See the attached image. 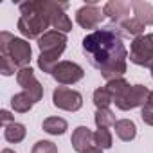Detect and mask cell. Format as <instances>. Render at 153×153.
I'll use <instances>...</instances> for the list:
<instances>
[{"mask_svg":"<svg viewBox=\"0 0 153 153\" xmlns=\"http://www.w3.org/2000/svg\"><path fill=\"white\" fill-rule=\"evenodd\" d=\"M0 153H16V151H15V149H11V148H4Z\"/></svg>","mask_w":153,"mask_h":153,"instance_id":"31","label":"cell"},{"mask_svg":"<svg viewBox=\"0 0 153 153\" xmlns=\"http://www.w3.org/2000/svg\"><path fill=\"white\" fill-rule=\"evenodd\" d=\"M0 52L2 56H9L18 68L31 67L29 63L33 59V49L25 38H16L9 31H2L0 33Z\"/></svg>","mask_w":153,"mask_h":153,"instance_id":"3","label":"cell"},{"mask_svg":"<svg viewBox=\"0 0 153 153\" xmlns=\"http://www.w3.org/2000/svg\"><path fill=\"white\" fill-rule=\"evenodd\" d=\"M67 7H68L67 2H56L54 13H52V29H54V31H59V33H63V34H67V33L72 31V20H70L68 15L65 13Z\"/></svg>","mask_w":153,"mask_h":153,"instance_id":"13","label":"cell"},{"mask_svg":"<svg viewBox=\"0 0 153 153\" xmlns=\"http://www.w3.org/2000/svg\"><path fill=\"white\" fill-rule=\"evenodd\" d=\"M33 106H34V103L25 92H18L11 97V108L16 114H27V112H31Z\"/></svg>","mask_w":153,"mask_h":153,"instance_id":"19","label":"cell"},{"mask_svg":"<svg viewBox=\"0 0 153 153\" xmlns=\"http://www.w3.org/2000/svg\"><path fill=\"white\" fill-rule=\"evenodd\" d=\"M0 123L6 128L7 124L15 123V115H11V112H7V110H0Z\"/></svg>","mask_w":153,"mask_h":153,"instance_id":"28","label":"cell"},{"mask_svg":"<svg viewBox=\"0 0 153 153\" xmlns=\"http://www.w3.org/2000/svg\"><path fill=\"white\" fill-rule=\"evenodd\" d=\"M16 83L22 87V92H25L33 99V103H38V101L43 99V87L36 79L34 70L31 67L18 68V72H16Z\"/></svg>","mask_w":153,"mask_h":153,"instance_id":"8","label":"cell"},{"mask_svg":"<svg viewBox=\"0 0 153 153\" xmlns=\"http://www.w3.org/2000/svg\"><path fill=\"white\" fill-rule=\"evenodd\" d=\"M51 76L56 79V83H59L61 87H67V85H76L78 81H81L85 78V70L76 61L63 59L56 65V68L52 70Z\"/></svg>","mask_w":153,"mask_h":153,"instance_id":"7","label":"cell"},{"mask_svg":"<svg viewBox=\"0 0 153 153\" xmlns=\"http://www.w3.org/2000/svg\"><path fill=\"white\" fill-rule=\"evenodd\" d=\"M67 47V34L59 31H47L43 36L38 38V49L40 52H54V51H65Z\"/></svg>","mask_w":153,"mask_h":153,"instance_id":"11","label":"cell"},{"mask_svg":"<svg viewBox=\"0 0 153 153\" xmlns=\"http://www.w3.org/2000/svg\"><path fill=\"white\" fill-rule=\"evenodd\" d=\"M18 67L13 63V59L9 56H0V72H2V76H13Z\"/></svg>","mask_w":153,"mask_h":153,"instance_id":"26","label":"cell"},{"mask_svg":"<svg viewBox=\"0 0 153 153\" xmlns=\"http://www.w3.org/2000/svg\"><path fill=\"white\" fill-rule=\"evenodd\" d=\"M42 130L45 131V133H49V135H63L67 130H68V123L63 119V117H47V119H43V123H42Z\"/></svg>","mask_w":153,"mask_h":153,"instance_id":"17","label":"cell"},{"mask_svg":"<svg viewBox=\"0 0 153 153\" xmlns=\"http://www.w3.org/2000/svg\"><path fill=\"white\" fill-rule=\"evenodd\" d=\"M92 101H94V105H96L97 110H105V108H108L114 103V97H112V94L108 92L106 87H99V88L94 90Z\"/></svg>","mask_w":153,"mask_h":153,"instance_id":"21","label":"cell"},{"mask_svg":"<svg viewBox=\"0 0 153 153\" xmlns=\"http://www.w3.org/2000/svg\"><path fill=\"white\" fill-rule=\"evenodd\" d=\"M85 153H103V149L101 148H97V146H92L88 151H85Z\"/></svg>","mask_w":153,"mask_h":153,"instance_id":"29","label":"cell"},{"mask_svg":"<svg viewBox=\"0 0 153 153\" xmlns=\"http://www.w3.org/2000/svg\"><path fill=\"white\" fill-rule=\"evenodd\" d=\"M115 135L123 140V142H131L137 137V126L131 119H119L114 126Z\"/></svg>","mask_w":153,"mask_h":153,"instance_id":"15","label":"cell"},{"mask_svg":"<svg viewBox=\"0 0 153 153\" xmlns=\"http://www.w3.org/2000/svg\"><path fill=\"white\" fill-rule=\"evenodd\" d=\"M148 106H151V108H153V90L149 92V97H148Z\"/></svg>","mask_w":153,"mask_h":153,"instance_id":"30","label":"cell"},{"mask_svg":"<svg viewBox=\"0 0 153 153\" xmlns=\"http://www.w3.org/2000/svg\"><path fill=\"white\" fill-rule=\"evenodd\" d=\"M105 20V11L97 4H85L76 11V22L81 29H96Z\"/></svg>","mask_w":153,"mask_h":153,"instance_id":"9","label":"cell"},{"mask_svg":"<svg viewBox=\"0 0 153 153\" xmlns=\"http://www.w3.org/2000/svg\"><path fill=\"white\" fill-rule=\"evenodd\" d=\"M121 25V29L126 33V34H130V36H133V38H137V36H142L144 34V29H146V25L144 24H140L137 18H128V20H124L123 24H119Z\"/></svg>","mask_w":153,"mask_h":153,"instance_id":"23","label":"cell"},{"mask_svg":"<svg viewBox=\"0 0 153 153\" xmlns=\"http://www.w3.org/2000/svg\"><path fill=\"white\" fill-rule=\"evenodd\" d=\"M31 153H58V146L52 140H38L34 142Z\"/></svg>","mask_w":153,"mask_h":153,"instance_id":"25","label":"cell"},{"mask_svg":"<svg viewBox=\"0 0 153 153\" xmlns=\"http://www.w3.org/2000/svg\"><path fill=\"white\" fill-rule=\"evenodd\" d=\"M70 144H72V148H74L76 153H85L92 146H96L94 144V133L90 131L88 126H78V128L72 131Z\"/></svg>","mask_w":153,"mask_h":153,"instance_id":"12","label":"cell"},{"mask_svg":"<svg viewBox=\"0 0 153 153\" xmlns=\"http://www.w3.org/2000/svg\"><path fill=\"white\" fill-rule=\"evenodd\" d=\"M105 87L108 88V92L112 94V97H114V99H117V97H119V96H123V94H124V92H126V90L131 87V85H130V83H128L124 78H119V79L108 81Z\"/></svg>","mask_w":153,"mask_h":153,"instance_id":"24","label":"cell"},{"mask_svg":"<svg viewBox=\"0 0 153 153\" xmlns=\"http://www.w3.org/2000/svg\"><path fill=\"white\" fill-rule=\"evenodd\" d=\"M130 61L133 65L148 68L153 65V33L133 38L130 45Z\"/></svg>","mask_w":153,"mask_h":153,"instance_id":"4","label":"cell"},{"mask_svg":"<svg viewBox=\"0 0 153 153\" xmlns=\"http://www.w3.org/2000/svg\"><path fill=\"white\" fill-rule=\"evenodd\" d=\"M103 11H105V16H108L112 22L123 24L124 20L131 18L130 11L133 9H131V2H128V0H110L103 6Z\"/></svg>","mask_w":153,"mask_h":153,"instance_id":"10","label":"cell"},{"mask_svg":"<svg viewBox=\"0 0 153 153\" xmlns=\"http://www.w3.org/2000/svg\"><path fill=\"white\" fill-rule=\"evenodd\" d=\"M56 2L54 0H29L18 6L20 18H18V31L27 40H36L43 36L49 27H52V13Z\"/></svg>","mask_w":153,"mask_h":153,"instance_id":"2","label":"cell"},{"mask_svg":"<svg viewBox=\"0 0 153 153\" xmlns=\"http://www.w3.org/2000/svg\"><path fill=\"white\" fill-rule=\"evenodd\" d=\"M63 51H54V52H40L38 56V68L45 74H52V70L56 68V65L59 63Z\"/></svg>","mask_w":153,"mask_h":153,"instance_id":"16","label":"cell"},{"mask_svg":"<svg viewBox=\"0 0 153 153\" xmlns=\"http://www.w3.org/2000/svg\"><path fill=\"white\" fill-rule=\"evenodd\" d=\"M52 105L58 110L78 112L83 106V96H81V92L68 88V87H56L52 92Z\"/></svg>","mask_w":153,"mask_h":153,"instance_id":"6","label":"cell"},{"mask_svg":"<svg viewBox=\"0 0 153 153\" xmlns=\"http://www.w3.org/2000/svg\"><path fill=\"white\" fill-rule=\"evenodd\" d=\"M140 119H142V123L144 124H148V126H153V108L151 106H142V110H140Z\"/></svg>","mask_w":153,"mask_h":153,"instance_id":"27","label":"cell"},{"mask_svg":"<svg viewBox=\"0 0 153 153\" xmlns=\"http://www.w3.org/2000/svg\"><path fill=\"white\" fill-rule=\"evenodd\" d=\"M149 72H151V78H153V65L149 67Z\"/></svg>","mask_w":153,"mask_h":153,"instance_id":"32","label":"cell"},{"mask_svg":"<svg viewBox=\"0 0 153 153\" xmlns=\"http://www.w3.org/2000/svg\"><path fill=\"white\" fill-rule=\"evenodd\" d=\"M148 97H149V90L144 85H131L123 96H119L117 99H114L115 106L123 112L133 110V108H142L148 105Z\"/></svg>","mask_w":153,"mask_h":153,"instance_id":"5","label":"cell"},{"mask_svg":"<svg viewBox=\"0 0 153 153\" xmlns=\"http://www.w3.org/2000/svg\"><path fill=\"white\" fill-rule=\"evenodd\" d=\"M25 135H27V128H25V124H22V123H11V124H7L6 128H4V139L7 140V142H11V144H18V142H22L24 139H25Z\"/></svg>","mask_w":153,"mask_h":153,"instance_id":"18","label":"cell"},{"mask_svg":"<svg viewBox=\"0 0 153 153\" xmlns=\"http://www.w3.org/2000/svg\"><path fill=\"white\" fill-rule=\"evenodd\" d=\"M94 144L101 149H110L114 144V135L108 128H97L94 131Z\"/></svg>","mask_w":153,"mask_h":153,"instance_id":"22","label":"cell"},{"mask_svg":"<svg viewBox=\"0 0 153 153\" xmlns=\"http://www.w3.org/2000/svg\"><path fill=\"white\" fill-rule=\"evenodd\" d=\"M83 54L88 58L90 65L101 72V76L108 81L119 79L126 74L128 65V51L123 43L121 34L114 27L96 29L87 34L81 42Z\"/></svg>","mask_w":153,"mask_h":153,"instance_id":"1","label":"cell"},{"mask_svg":"<svg viewBox=\"0 0 153 153\" xmlns=\"http://www.w3.org/2000/svg\"><path fill=\"white\" fill-rule=\"evenodd\" d=\"M94 123H96L97 128H114L117 119H115V114L110 108H105V110H96Z\"/></svg>","mask_w":153,"mask_h":153,"instance_id":"20","label":"cell"},{"mask_svg":"<svg viewBox=\"0 0 153 153\" xmlns=\"http://www.w3.org/2000/svg\"><path fill=\"white\" fill-rule=\"evenodd\" d=\"M131 9H133V18H137L146 27L153 25V4L144 2V0H133Z\"/></svg>","mask_w":153,"mask_h":153,"instance_id":"14","label":"cell"}]
</instances>
